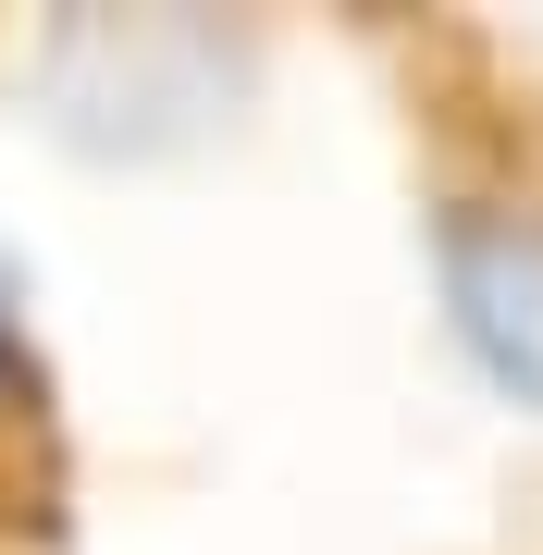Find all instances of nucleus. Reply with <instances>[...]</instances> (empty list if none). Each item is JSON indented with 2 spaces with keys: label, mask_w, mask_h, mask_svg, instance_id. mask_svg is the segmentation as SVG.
<instances>
[{
  "label": "nucleus",
  "mask_w": 543,
  "mask_h": 555,
  "mask_svg": "<svg viewBox=\"0 0 543 555\" xmlns=\"http://www.w3.org/2000/svg\"><path fill=\"white\" fill-rule=\"evenodd\" d=\"M38 396V346H25V297H13V259H0V408Z\"/></svg>",
  "instance_id": "f03ea898"
},
{
  "label": "nucleus",
  "mask_w": 543,
  "mask_h": 555,
  "mask_svg": "<svg viewBox=\"0 0 543 555\" xmlns=\"http://www.w3.org/2000/svg\"><path fill=\"white\" fill-rule=\"evenodd\" d=\"M432 284H444L457 358L506 408L543 420V185L531 173L457 185V198H444V235H432Z\"/></svg>",
  "instance_id": "f257e3e1"
}]
</instances>
